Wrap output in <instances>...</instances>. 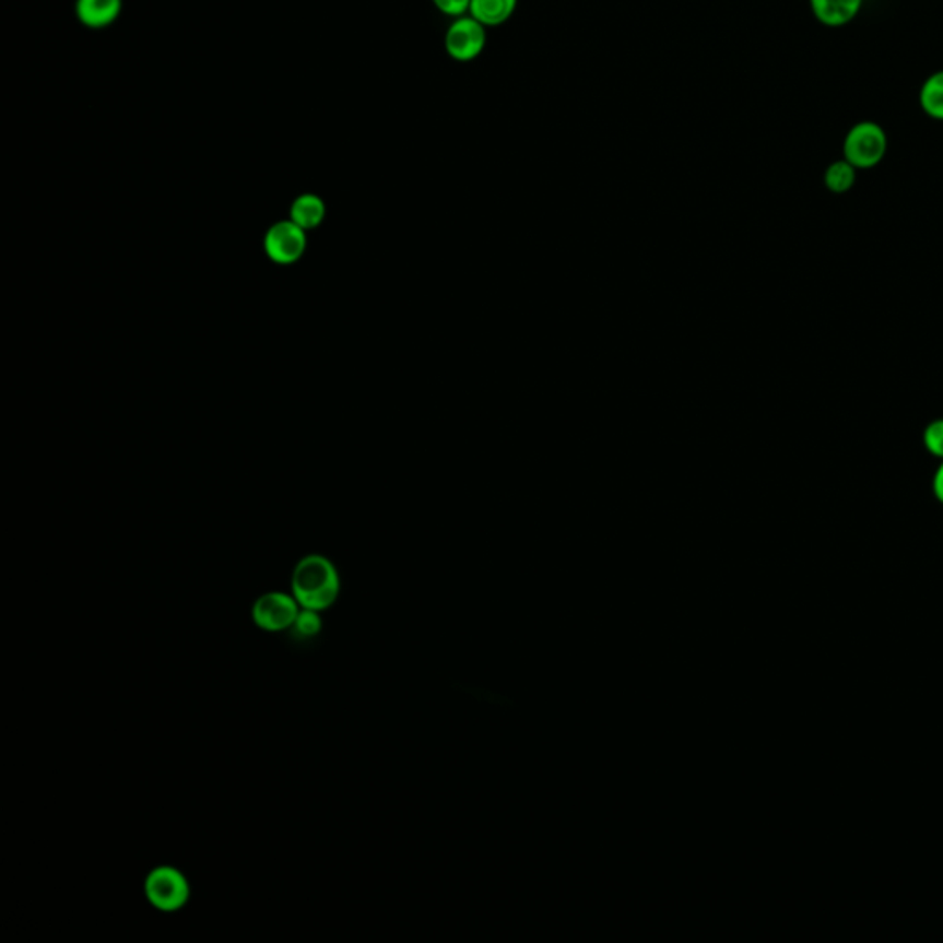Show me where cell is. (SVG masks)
Returning <instances> with one entry per match:
<instances>
[{
  "mask_svg": "<svg viewBox=\"0 0 943 943\" xmlns=\"http://www.w3.org/2000/svg\"><path fill=\"white\" fill-rule=\"evenodd\" d=\"M341 579L332 561L322 555L300 558L292 574V593L303 609L329 610L338 601Z\"/></svg>",
  "mask_w": 943,
  "mask_h": 943,
  "instance_id": "cell-1",
  "label": "cell"
},
{
  "mask_svg": "<svg viewBox=\"0 0 943 943\" xmlns=\"http://www.w3.org/2000/svg\"><path fill=\"white\" fill-rule=\"evenodd\" d=\"M148 901L161 912H177L190 899V885L181 870L174 867L153 868L144 881Z\"/></svg>",
  "mask_w": 943,
  "mask_h": 943,
  "instance_id": "cell-2",
  "label": "cell"
},
{
  "mask_svg": "<svg viewBox=\"0 0 943 943\" xmlns=\"http://www.w3.org/2000/svg\"><path fill=\"white\" fill-rule=\"evenodd\" d=\"M888 139L885 129L873 122L857 123L850 129V133L844 141V155L846 161L856 168L867 170L880 165L885 158Z\"/></svg>",
  "mask_w": 943,
  "mask_h": 943,
  "instance_id": "cell-3",
  "label": "cell"
},
{
  "mask_svg": "<svg viewBox=\"0 0 943 943\" xmlns=\"http://www.w3.org/2000/svg\"><path fill=\"white\" fill-rule=\"evenodd\" d=\"M299 610L294 593L268 592L252 604V622L266 633H282L294 625Z\"/></svg>",
  "mask_w": 943,
  "mask_h": 943,
  "instance_id": "cell-4",
  "label": "cell"
},
{
  "mask_svg": "<svg viewBox=\"0 0 943 943\" xmlns=\"http://www.w3.org/2000/svg\"><path fill=\"white\" fill-rule=\"evenodd\" d=\"M485 45L486 26H483L472 15L453 19V23L446 32V52L459 63H469V61L480 58L485 50Z\"/></svg>",
  "mask_w": 943,
  "mask_h": 943,
  "instance_id": "cell-5",
  "label": "cell"
},
{
  "mask_svg": "<svg viewBox=\"0 0 943 943\" xmlns=\"http://www.w3.org/2000/svg\"><path fill=\"white\" fill-rule=\"evenodd\" d=\"M264 249L275 264H295L306 251V231L292 220L273 223L266 233Z\"/></svg>",
  "mask_w": 943,
  "mask_h": 943,
  "instance_id": "cell-6",
  "label": "cell"
},
{
  "mask_svg": "<svg viewBox=\"0 0 943 943\" xmlns=\"http://www.w3.org/2000/svg\"><path fill=\"white\" fill-rule=\"evenodd\" d=\"M122 12V0H76V15L87 28L111 26Z\"/></svg>",
  "mask_w": 943,
  "mask_h": 943,
  "instance_id": "cell-7",
  "label": "cell"
},
{
  "mask_svg": "<svg viewBox=\"0 0 943 943\" xmlns=\"http://www.w3.org/2000/svg\"><path fill=\"white\" fill-rule=\"evenodd\" d=\"M862 0H811L816 19L827 26H842L856 19Z\"/></svg>",
  "mask_w": 943,
  "mask_h": 943,
  "instance_id": "cell-8",
  "label": "cell"
},
{
  "mask_svg": "<svg viewBox=\"0 0 943 943\" xmlns=\"http://www.w3.org/2000/svg\"><path fill=\"white\" fill-rule=\"evenodd\" d=\"M327 216L325 201L316 193H303L290 207V220L297 223L300 229H316Z\"/></svg>",
  "mask_w": 943,
  "mask_h": 943,
  "instance_id": "cell-9",
  "label": "cell"
},
{
  "mask_svg": "<svg viewBox=\"0 0 943 943\" xmlns=\"http://www.w3.org/2000/svg\"><path fill=\"white\" fill-rule=\"evenodd\" d=\"M518 0H470L469 15L483 26H499L515 13Z\"/></svg>",
  "mask_w": 943,
  "mask_h": 943,
  "instance_id": "cell-10",
  "label": "cell"
},
{
  "mask_svg": "<svg viewBox=\"0 0 943 943\" xmlns=\"http://www.w3.org/2000/svg\"><path fill=\"white\" fill-rule=\"evenodd\" d=\"M920 104L929 117L943 120V71L932 74L923 83L920 93Z\"/></svg>",
  "mask_w": 943,
  "mask_h": 943,
  "instance_id": "cell-11",
  "label": "cell"
},
{
  "mask_svg": "<svg viewBox=\"0 0 943 943\" xmlns=\"http://www.w3.org/2000/svg\"><path fill=\"white\" fill-rule=\"evenodd\" d=\"M856 179L857 168L850 165L846 158L833 163L826 170V177H824L826 187L835 193H844L851 190V187L856 185Z\"/></svg>",
  "mask_w": 943,
  "mask_h": 943,
  "instance_id": "cell-12",
  "label": "cell"
},
{
  "mask_svg": "<svg viewBox=\"0 0 943 943\" xmlns=\"http://www.w3.org/2000/svg\"><path fill=\"white\" fill-rule=\"evenodd\" d=\"M321 628L322 622L321 617H319V612L300 606L294 625L290 627V633H292L295 639H311L319 636Z\"/></svg>",
  "mask_w": 943,
  "mask_h": 943,
  "instance_id": "cell-13",
  "label": "cell"
},
{
  "mask_svg": "<svg viewBox=\"0 0 943 943\" xmlns=\"http://www.w3.org/2000/svg\"><path fill=\"white\" fill-rule=\"evenodd\" d=\"M923 445L934 458L943 459V419L932 421L923 432Z\"/></svg>",
  "mask_w": 943,
  "mask_h": 943,
  "instance_id": "cell-14",
  "label": "cell"
},
{
  "mask_svg": "<svg viewBox=\"0 0 943 943\" xmlns=\"http://www.w3.org/2000/svg\"><path fill=\"white\" fill-rule=\"evenodd\" d=\"M434 4L448 17L458 19L469 15L470 0H434Z\"/></svg>",
  "mask_w": 943,
  "mask_h": 943,
  "instance_id": "cell-15",
  "label": "cell"
},
{
  "mask_svg": "<svg viewBox=\"0 0 943 943\" xmlns=\"http://www.w3.org/2000/svg\"><path fill=\"white\" fill-rule=\"evenodd\" d=\"M932 491H934V496H936L938 502L943 504V463L938 467L936 474H934Z\"/></svg>",
  "mask_w": 943,
  "mask_h": 943,
  "instance_id": "cell-16",
  "label": "cell"
}]
</instances>
